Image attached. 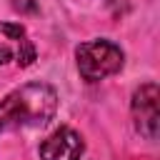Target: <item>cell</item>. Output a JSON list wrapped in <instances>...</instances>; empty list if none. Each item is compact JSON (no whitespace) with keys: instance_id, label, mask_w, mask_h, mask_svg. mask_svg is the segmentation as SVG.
Segmentation results:
<instances>
[{"instance_id":"3","label":"cell","mask_w":160,"mask_h":160,"mask_svg":"<svg viewBox=\"0 0 160 160\" xmlns=\"http://www.w3.org/2000/svg\"><path fill=\"white\" fill-rule=\"evenodd\" d=\"M132 115H135L140 132L152 140L158 135V85L155 82H145L135 90Z\"/></svg>"},{"instance_id":"1","label":"cell","mask_w":160,"mask_h":160,"mask_svg":"<svg viewBox=\"0 0 160 160\" xmlns=\"http://www.w3.org/2000/svg\"><path fill=\"white\" fill-rule=\"evenodd\" d=\"M58 95L45 82H28L0 102V130L20 125H45L55 115Z\"/></svg>"},{"instance_id":"2","label":"cell","mask_w":160,"mask_h":160,"mask_svg":"<svg viewBox=\"0 0 160 160\" xmlns=\"http://www.w3.org/2000/svg\"><path fill=\"white\" fill-rule=\"evenodd\" d=\"M78 70L88 82L102 80L122 68V50L110 40H88L75 50Z\"/></svg>"},{"instance_id":"4","label":"cell","mask_w":160,"mask_h":160,"mask_svg":"<svg viewBox=\"0 0 160 160\" xmlns=\"http://www.w3.org/2000/svg\"><path fill=\"white\" fill-rule=\"evenodd\" d=\"M85 145L82 138L70 130V128H58L42 145H40V158L42 160H80Z\"/></svg>"}]
</instances>
